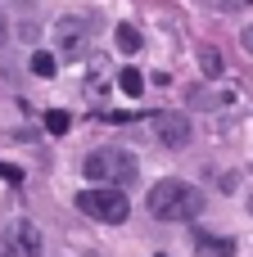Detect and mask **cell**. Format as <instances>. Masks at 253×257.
Returning <instances> with one entry per match:
<instances>
[{"label": "cell", "mask_w": 253, "mask_h": 257, "mask_svg": "<svg viewBox=\"0 0 253 257\" xmlns=\"http://www.w3.org/2000/svg\"><path fill=\"white\" fill-rule=\"evenodd\" d=\"M145 208H149V217L154 221H195L199 212H204V190L199 185H190V181H177V176H167V181H158L149 194H145Z\"/></svg>", "instance_id": "obj_1"}, {"label": "cell", "mask_w": 253, "mask_h": 257, "mask_svg": "<svg viewBox=\"0 0 253 257\" xmlns=\"http://www.w3.org/2000/svg\"><path fill=\"white\" fill-rule=\"evenodd\" d=\"M81 172L100 185H131L136 181V154L122 145H100L81 158Z\"/></svg>", "instance_id": "obj_2"}, {"label": "cell", "mask_w": 253, "mask_h": 257, "mask_svg": "<svg viewBox=\"0 0 253 257\" xmlns=\"http://www.w3.org/2000/svg\"><path fill=\"white\" fill-rule=\"evenodd\" d=\"M77 208H81L91 221L122 226L127 212H131V199L122 194V185H100V190H81V194H77Z\"/></svg>", "instance_id": "obj_3"}, {"label": "cell", "mask_w": 253, "mask_h": 257, "mask_svg": "<svg viewBox=\"0 0 253 257\" xmlns=\"http://www.w3.org/2000/svg\"><path fill=\"white\" fill-rule=\"evenodd\" d=\"M91 41H95L91 18H59V23H54V50H59L63 59H81V54L91 50Z\"/></svg>", "instance_id": "obj_4"}, {"label": "cell", "mask_w": 253, "mask_h": 257, "mask_svg": "<svg viewBox=\"0 0 253 257\" xmlns=\"http://www.w3.org/2000/svg\"><path fill=\"white\" fill-rule=\"evenodd\" d=\"M45 248V239H41V230L32 226V221H14L9 230H5V257H41Z\"/></svg>", "instance_id": "obj_5"}, {"label": "cell", "mask_w": 253, "mask_h": 257, "mask_svg": "<svg viewBox=\"0 0 253 257\" xmlns=\"http://www.w3.org/2000/svg\"><path fill=\"white\" fill-rule=\"evenodd\" d=\"M149 122H154V131H158V140H163L167 149H186V145H190V136H195L186 113H154Z\"/></svg>", "instance_id": "obj_6"}, {"label": "cell", "mask_w": 253, "mask_h": 257, "mask_svg": "<svg viewBox=\"0 0 253 257\" xmlns=\"http://www.w3.org/2000/svg\"><path fill=\"white\" fill-rule=\"evenodd\" d=\"M113 41H118V50H122V54H136V50H140V32H136L131 23H122V27L113 32Z\"/></svg>", "instance_id": "obj_7"}, {"label": "cell", "mask_w": 253, "mask_h": 257, "mask_svg": "<svg viewBox=\"0 0 253 257\" xmlns=\"http://www.w3.org/2000/svg\"><path fill=\"white\" fill-rule=\"evenodd\" d=\"M27 63H32V72H36V77H54V68H59V59H54L50 50H36Z\"/></svg>", "instance_id": "obj_8"}, {"label": "cell", "mask_w": 253, "mask_h": 257, "mask_svg": "<svg viewBox=\"0 0 253 257\" xmlns=\"http://www.w3.org/2000/svg\"><path fill=\"white\" fill-rule=\"evenodd\" d=\"M118 86H122V95H131V99H140V90H145V77H140L136 68H122V77H118Z\"/></svg>", "instance_id": "obj_9"}, {"label": "cell", "mask_w": 253, "mask_h": 257, "mask_svg": "<svg viewBox=\"0 0 253 257\" xmlns=\"http://www.w3.org/2000/svg\"><path fill=\"white\" fill-rule=\"evenodd\" d=\"M199 68H204V77H222V50H199Z\"/></svg>", "instance_id": "obj_10"}, {"label": "cell", "mask_w": 253, "mask_h": 257, "mask_svg": "<svg viewBox=\"0 0 253 257\" xmlns=\"http://www.w3.org/2000/svg\"><path fill=\"white\" fill-rule=\"evenodd\" d=\"M199 248L213 257H231L235 253V239H208V235H199Z\"/></svg>", "instance_id": "obj_11"}, {"label": "cell", "mask_w": 253, "mask_h": 257, "mask_svg": "<svg viewBox=\"0 0 253 257\" xmlns=\"http://www.w3.org/2000/svg\"><path fill=\"white\" fill-rule=\"evenodd\" d=\"M68 126H72V117H68L63 108H50V113H45V131H50V136H63Z\"/></svg>", "instance_id": "obj_12"}, {"label": "cell", "mask_w": 253, "mask_h": 257, "mask_svg": "<svg viewBox=\"0 0 253 257\" xmlns=\"http://www.w3.org/2000/svg\"><path fill=\"white\" fill-rule=\"evenodd\" d=\"M190 104H195V108H217L222 95H213V90H190Z\"/></svg>", "instance_id": "obj_13"}, {"label": "cell", "mask_w": 253, "mask_h": 257, "mask_svg": "<svg viewBox=\"0 0 253 257\" xmlns=\"http://www.w3.org/2000/svg\"><path fill=\"white\" fill-rule=\"evenodd\" d=\"M0 181L18 185V181H23V167H14V163H0Z\"/></svg>", "instance_id": "obj_14"}, {"label": "cell", "mask_w": 253, "mask_h": 257, "mask_svg": "<svg viewBox=\"0 0 253 257\" xmlns=\"http://www.w3.org/2000/svg\"><path fill=\"white\" fill-rule=\"evenodd\" d=\"M240 45H244V50L253 54V27H244V32H240Z\"/></svg>", "instance_id": "obj_15"}, {"label": "cell", "mask_w": 253, "mask_h": 257, "mask_svg": "<svg viewBox=\"0 0 253 257\" xmlns=\"http://www.w3.org/2000/svg\"><path fill=\"white\" fill-rule=\"evenodd\" d=\"M5 41H9V18L0 14V45H5Z\"/></svg>", "instance_id": "obj_16"}, {"label": "cell", "mask_w": 253, "mask_h": 257, "mask_svg": "<svg viewBox=\"0 0 253 257\" xmlns=\"http://www.w3.org/2000/svg\"><path fill=\"white\" fill-rule=\"evenodd\" d=\"M217 5H226V9H235V5H253V0H217Z\"/></svg>", "instance_id": "obj_17"}, {"label": "cell", "mask_w": 253, "mask_h": 257, "mask_svg": "<svg viewBox=\"0 0 253 257\" xmlns=\"http://www.w3.org/2000/svg\"><path fill=\"white\" fill-rule=\"evenodd\" d=\"M249 212H253V199H249Z\"/></svg>", "instance_id": "obj_18"}]
</instances>
